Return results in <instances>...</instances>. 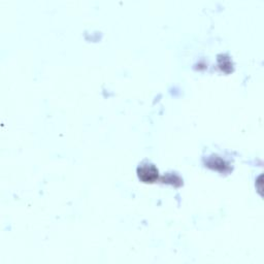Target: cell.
I'll list each match as a JSON object with an SVG mask.
<instances>
[{
	"label": "cell",
	"instance_id": "1",
	"mask_svg": "<svg viewBox=\"0 0 264 264\" xmlns=\"http://www.w3.org/2000/svg\"><path fill=\"white\" fill-rule=\"evenodd\" d=\"M139 179L146 183H153L158 179V170L153 164H143L137 168Z\"/></svg>",
	"mask_w": 264,
	"mask_h": 264
}]
</instances>
